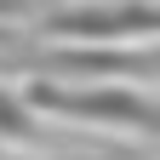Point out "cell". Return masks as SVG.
<instances>
[{
    "label": "cell",
    "mask_w": 160,
    "mask_h": 160,
    "mask_svg": "<svg viewBox=\"0 0 160 160\" xmlns=\"http://www.w3.org/2000/svg\"><path fill=\"white\" fill-rule=\"evenodd\" d=\"M23 103L34 114H63V120H92V126H120V132H154L160 137V103L120 80L103 86H52V80H34Z\"/></svg>",
    "instance_id": "cell-1"
},
{
    "label": "cell",
    "mask_w": 160,
    "mask_h": 160,
    "mask_svg": "<svg viewBox=\"0 0 160 160\" xmlns=\"http://www.w3.org/2000/svg\"><path fill=\"white\" fill-rule=\"evenodd\" d=\"M52 34L69 40H137V34H160V6H143V0H114V6H74L46 17Z\"/></svg>",
    "instance_id": "cell-2"
},
{
    "label": "cell",
    "mask_w": 160,
    "mask_h": 160,
    "mask_svg": "<svg viewBox=\"0 0 160 160\" xmlns=\"http://www.w3.org/2000/svg\"><path fill=\"white\" fill-rule=\"evenodd\" d=\"M34 137H40V114L0 86V143H34Z\"/></svg>",
    "instance_id": "cell-3"
},
{
    "label": "cell",
    "mask_w": 160,
    "mask_h": 160,
    "mask_svg": "<svg viewBox=\"0 0 160 160\" xmlns=\"http://www.w3.org/2000/svg\"><path fill=\"white\" fill-rule=\"evenodd\" d=\"M126 69H160V57H126Z\"/></svg>",
    "instance_id": "cell-4"
},
{
    "label": "cell",
    "mask_w": 160,
    "mask_h": 160,
    "mask_svg": "<svg viewBox=\"0 0 160 160\" xmlns=\"http://www.w3.org/2000/svg\"><path fill=\"white\" fill-rule=\"evenodd\" d=\"M63 160H80V154H63Z\"/></svg>",
    "instance_id": "cell-5"
},
{
    "label": "cell",
    "mask_w": 160,
    "mask_h": 160,
    "mask_svg": "<svg viewBox=\"0 0 160 160\" xmlns=\"http://www.w3.org/2000/svg\"><path fill=\"white\" fill-rule=\"evenodd\" d=\"M0 34H6V29H0Z\"/></svg>",
    "instance_id": "cell-6"
}]
</instances>
